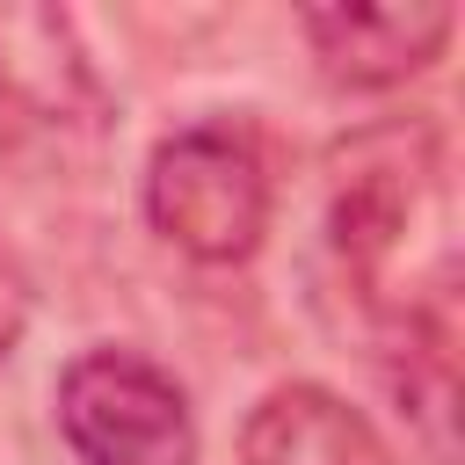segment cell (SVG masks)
Listing matches in <instances>:
<instances>
[{"instance_id": "6da1fadb", "label": "cell", "mask_w": 465, "mask_h": 465, "mask_svg": "<svg viewBox=\"0 0 465 465\" xmlns=\"http://www.w3.org/2000/svg\"><path fill=\"white\" fill-rule=\"evenodd\" d=\"M334 254L385 312L414 320V254H443V153L429 124H385L334 153Z\"/></svg>"}, {"instance_id": "7a4b0ae2", "label": "cell", "mask_w": 465, "mask_h": 465, "mask_svg": "<svg viewBox=\"0 0 465 465\" xmlns=\"http://www.w3.org/2000/svg\"><path fill=\"white\" fill-rule=\"evenodd\" d=\"M145 218L189 262H247L269 232V160L247 124H189L153 145Z\"/></svg>"}, {"instance_id": "3957f363", "label": "cell", "mask_w": 465, "mask_h": 465, "mask_svg": "<svg viewBox=\"0 0 465 465\" xmlns=\"http://www.w3.org/2000/svg\"><path fill=\"white\" fill-rule=\"evenodd\" d=\"M58 429L80 465H196L189 392L131 349H87L65 363Z\"/></svg>"}, {"instance_id": "277c9868", "label": "cell", "mask_w": 465, "mask_h": 465, "mask_svg": "<svg viewBox=\"0 0 465 465\" xmlns=\"http://www.w3.org/2000/svg\"><path fill=\"white\" fill-rule=\"evenodd\" d=\"M458 15L443 0H392V7H305V44L327 80L341 87H400L429 73L450 44Z\"/></svg>"}, {"instance_id": "5b68a950", "label": "cell", "mask_w": 465, "mask_h": 465, "mask_svg": "<svg viewBox=\"0 0 465 465\" xmlns=\"http://www.w3.org/2000/svg\"><path fill=\"white\" fill-rule=\"evenodd\" d=\"M240 465H392L363 407L327 385H276L240 429Z\"/></svg>"}, {"instance_id": "8992f818", "label": "cell", "mask_w": 465, "mask_h": 465, "mask_svg": "<svg viewBox=\"0 0 465 465\" xmlns=\"http://www.w3.org/2000/svg\"><path fill=\"white\" fill-rule=\"evenodd\" d=\"M0 102L36 124H94L102 116V87H94L65 15L0 7Z\"/></svg>"}, {"instance_id": "52a82bcc", "label": "cell", "mask_w": 465, "mask_h": 465, "mask_svg": "<svg viewBox=\"0 0 465 465\" xmlns=\"http://www.w3.org/2000/svg\"><path fill=\"white\" fill-rule=\"evenodd\" d=\"M22 327H29V276H22V262L0 240V356L22 341Z\"/></svg>"}]
</instances>
